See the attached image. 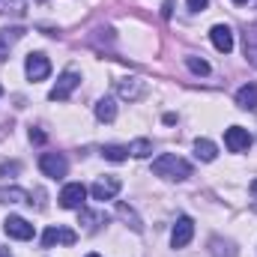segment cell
<instances>
[{"label":"cell","mask_w":257,"mask_h":257,"mask_svg":"<svg viewBox=\"0 0 257 257\" xmlns=\"http://www.w3.org/2000/svg\"><path fill=\"white\" fill-rule=\"evenodd\" d=\"M153 174L162 180H186V177H192V165L174 153H165L153 162Z\"/></svg>","instance_id":"cell-1"},{"label":"cell","mask_w":257,"mask_h":257,"mask_svg":"<svg viewBox=\"0 0 257 257\" xmlns=\"http://www.w3.org/2000/svg\"><path fill=\"white\" fill-rule=\"evenodd\" d=\"M81 84V78H78V72H72V69H66L63 75L57 78V84L51 87V93H48V99L51 102H66L72 93H75V87Z\"/></svg>","instance_id":"cell-2"},{"label":"cell","mask_w":257,"mask_h":257,"mask_svg":"<svg viewBox=\"0 0 257 257\" xmlns=\"http://www.w3.org/2000/svg\"><path fill=\"white\" fill-rule=\"evenodd\" d=\"M39 171L45 177H51V180H60V177H66V171H69V162H66L60 153H42L39 156Z\"/></svg>","instance_id":"cell-3"},{"label":"cell","mask_w":257,"mask_h":257,"mask_svg":"<svg viewBox=\"0 0 257 257\" xmlns=\"http://www.w3.org/2000/svg\"><path fill=\"white\" fill-rule=\"evenodd\" d=\"M24 72H27V78L30 81H45L48 75H51V63H48V57L45 54H27V60H24Z\"/></svg>","instance_id":"cell-4"},{"label":"cell","mask_w":257,"mask_h":257,"mask_svg":"<svg viewBox=\"0 0 257 257\" xmlns=\"http://www.w3.org/2000/svg\"><path fill=\"white\" fill-rule=\"evenodd\" d=\"M192 236H194V221L189 215H180L177 224H174V230H171V245L174 248H186L192 242Z\"/></svg>","instance_id":"cell-5"},{"label":"cell","mask_w":257,"mask_h":257,"mask_svg":"<svg viewBox=\"0 0 257 257\" xmlns=\"http://www.w3.org/2000/svg\"><path fill=\"white\" fill-rule=\"evenodd\" d=\"M123 189V183H120V177H99L96 183H93V200H111V197H117V192Z\"/></svg>","instance_id":"cell-6"},{"label":"cell","mask_w":257,"mask_h":257,"mask_svg":"<svg viewBox=\"0 0 257 257\" xmlns=\"http://www.w3.org/2000/svg\"><path fill=\"white\" fill-rule=\"evenodd\" d=\"M224 144H227L230 153H245L251 147V135H248V128H242V126H230L224 132Z\"/></svg>","instance_id":"cell-7"},{"label":"cell","mask_w":257,"mask_h":257,"mask_svg":"<svg viewBox=\"0 0 257 257\" xmlns=\"http://www.w3.org/2000/svg\"><path fill=\"white\" fill-rule=\"evenodd\" d=\"M144 93H147V81H141V78H123V81H117V96L120 99L138 102V99H144Z\"/></svg>","instance_id":"cell-8"},{"label":"cell","mask_w":257,"mask_h":257,"mask_svg":"<svg viewBox=\"0 0 257 257\" xmlns=\"http://www.w3.org/2000/svg\"><path fill=\"white\" fill-rule=\"evenodd\" d=\"M87 200V189L81 183H69L63 192H60V206L63 209H81Z\"/></svg>","instance_id":"cell-9"},{"label":"cell","mask_w":257,"mask_h":257,"mask_svg":"<svg viewBox=\"0 0 257 257\" xmlns=\"http://www.w3.org/2000/svg\"><path fill=\"white\" fill-rule=\"evenodd\" d=\"M3 230H6V236H12V239H33V224L24 221L21 215H9V218L3 221Z\"/></svg>","instance_id":"cell-10"},{"label":"cell","mask_w":257,"mask_h":257,"mask_svg":"<svg viewBox=\"0 0 257 257\" xmlns=\"http://www.w3.org/2000/svg\"><path fill=\"white\" fill-rule=\"evenodd\" d=\"M209 39H212V45H215L221 54H230V51H233V30H230L227 24H215V27L209 30Z\"/></svg>","instance_id":"cell-11"},{"label":"cell","mask_w":257,"mask_h":257,"mask_svg":"<svg viewBox=\"0 0 257 257\" xmlns=\"http://www.w3.org/2000/svg\"><path fill=\"white\" fill-rule=\"evenodd\" d=\"M78 236H75V230L72 227H48L45 233H42V245L45 248H51V245H57V242H63V245H72Z\"/></svg>","instance_id":"cell-12"},{"label":"cell","mask_w":257,"mask_h":257,"mask_svg":"<svg viewBox=\"0 0 257 257\" xmlns=\"http://www.w3.org/2000/svg\"><path fill=\"white\" fill-rule=\"evenodd\" d=\"M236 105L242 111H254L257 114V84H242L236 90Z\"/></svg>","instance_id":"cell-13"},{"label":"cell","mask_w":257,"mask_h":257,"mask_svg":"<svg viewBox=\"0 0 257 257\" xmlns=\"http://www.w3.org/2000/svg\"><path fill=\"white\" fill-rule=\"evenodd\" d=\"M21 36H24L21 27H6V30H0V63L9 57V48H12Z\"/></svg>","instance_id":"cell-14"},{"label":"cell","mask_w":257,"mask_h":257,"mask_svg":"<svg viewBox=\"0 0 257 257\" xmlns=\"http://www.w3.org/2000/svg\"><path fill=\"white\" fill-rule=\"evenodd\" d=\"M242 45H245V57H248V63L257 69V21L245 27V33H242Z\"/></svg>","instance_id":"cell-15"},{"label":"cell","mask_w":257,"mask_h":257,"mask_svg":"<svg viewBox=\"0 0 257 257\" xmlns=\"http://www.w3.org/2000/svg\"><path fill=\"white\" fill-rule=\"evenodd\" d=\"M114 117H117V102H114L111 96L99 99V102H96V120H99V123H114Z\"/></svg>","instance_id":"cell-16"},{"label":"cell","mask_w":257,"mask_h":257,"mask_svg":"<svg viewBox=\"0 0 257 257\" xmlns=\"http://www.w3.org/2000/svg\"><path fill=\"white\" fill-rule=\"evenodd\" d=\"M194 156H197L200 162H215L218 150H215V144H212V141H206V138H197V141H194Z\"/></svg>","instance_id":"cell-17"},{"label":"cell","mask_w":257,"mask_h":257,"mask_svg":"<svg viewBox=\"0 0 257 257\" xmlns=\"http://www.w3.org/2000/svg\"><path fill=\"white\" fill-rule=\"evenodd\" d=\"M117 215H120V218L126 221V224L132 227V230H135V233H141V230H144V221L138 218V212H135V209H132L128 203H117Z\"/></svg>","instance_id":"cell-18"},{"label":"cell","mask_w":257,"mask_h":257,"mask_svg":"<svg viewBox=\"0 0 257 257\" xmlns=\"http://www.w3.org/2000/svg\"><path fill=\"white\" fill-rule=\"evenodd\" d=\"M150 153H153V141L150 138H138V141L128 144V156H135V159H147Z\"/></svg>","instance_id":"cell-19"},{"label":"cell","mask_w":257,"mask_h":257,"mask_svg":"<svg viewBox=\"0 0 257 257\" xmlns=\"http://www.w3.org/2000/svg\"><path fill=\"white\" fill-rule=\"evenodd\" d=\"M102 156H105L108 162H126V159H128V147L108 144V147H102Z\"/></svg>","instance_id":"cell-20"},{"label":"cell","mask_w":257,"mask_h":257,"mask_svg":"<svg viewBox=\"0 0 257 257\" xmlns=\"http://www.w3.org/2000/svg\"><path fill=\"white\" fill-rule=\"evenodd\" d=\"M186 66L192 69L194 75H209V63H206V60H200V57H194V54L186 57Z\"/></svg>","instance_id":"cell-21"},{"label":"cell","mask_w":257,"mask_h":257,"mask_svg":"<svg viewBox=\"0 0 257 257\" xmlns=\"http://www.w3.org/2000/svg\"><path fill=\"white\" fill-rule=\"evenodd\" d=\"M0 200H27V192H21V189H0Z\"/></svg>","instance_id":"cell-22"},{"label":"cell","mask_w":257,"mask_h":257,"mask_svg":"<svg viewBox=\"0 0 257 257\" xmlns=\"http://www.w3.org/2000/svg\"><path fill=\"white\" fill-rule=\"evenodd\" d=\"M186 3H189V9H192V12H203V9L209 6V0H186Z\"/></svg>","instance_id":"cell-23"},{"label":"cell","mask_w":257,"mask_h":257,"mask_svg":"<svg viewBox=\"0 0 257 257\" xmlns=\"http://www.w3.org/2000/svg\"><path fill=\"white\" fill-rule=\"evenodd\" d=\"M30 141H36V144H45V135H42L39 128H30Z\"/></svg>","instance_id":"cell-24"},{"label":"cell","mask_w":257,"mask_h":257,"mask_svg":"<svg viewBox=\"0 0 257 257\" xmlns=\"http://www.w3.org/2000/svg\"><path fill=\"white\" fill-rule=\"evenodd\" d=\"M171 12H174V0H165V3H162V15L171 18Z\"/></svg>","instance_id":"cell-25"},{"label":"cell","mask_w":257,"mask_h":257,"mask_svg":"<svg viewBox=\"0 0 257 257\" xmlns=\"http://www.w3.org/2000/svg\"><path fill=\"white\" fill-rule=\"evenodd\" d=\"M251 206L257 209V180H254V186H251Z\"/></svg>","instance_id":"cell-26"},{"label":"cell","mask_w":257,"mask_h":257,"mask_svg":"<svg viewBox=\"0 0 257 257\" xmlns=\"http://www.w3.org/2000/svg\"><path fill=\"white\" fill-rule=\"evenodd\" d=\"M0 257H12V254H9V251H0Z\"/></svg>","instance_id":"cell-27"},{"label":"cell","mask_w":257,"mask_h":257,"mask_svg":"<svg viewBox=\"0 0 257 257\" xmlns=\"http://www.w3.org/2000/svg\"><path fill=\"white\" fill-rule=\"evenodd\" d=\"M233 3H239V6H242V3H248V0H233Z\"/></svg>","instance_id":"cell-28"},{"label":"cell","mask_w":257,"mask_h":257,"mask_svg":"<svg viewBox=\"0 0 257 257\" xmlns=\"http://www.w3.org/2000/svg\"><path fill=\"white\" fill-rule=\"evenodd\" d=\"M87 257H102V254H87Z\"/></svg>","instance_id":"cell-29"},{"label":"cell","mask_w":257,"mask_h":257,"mask_svg":"<svg viewBox=\"0 0 257 257\" xmlns=\"http://www.w3.org/2000/svg\"><path fill=\"white\" fill-rule=\"evenodd\" d=\"M0 96H3V87H0Z\"/></svg>","instance_id":"cell-30"},{"label":"cell","mask_w":257,"mask_h":257,"mask_svg":"<svg viewBox=\"0 0 257 257\" xmlns=\"http://www.w3.org/2000/svg\"><path fill=\"white\" fill-rule=\"evenodd\" d=\"M39 3H42V0H39Z\"/></svg>","instance_id":"cell-31"}]
</instances>
